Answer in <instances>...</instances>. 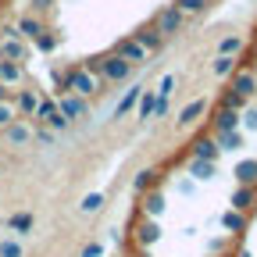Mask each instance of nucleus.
<instances>
[{"instance_id": "nucleus-3", "label": "nucleus", "mask_w": 257, "mask_h": 257, "mask_svg": "<svg viewBox=\"0 0 257 257\" xmlns=\"http://www.w3.org/2000/svg\"><path fill=\"white\" fill-rule=\"evenodd\" d=\"M54 104H57V111H61L64 118H68V121H72V118H82V114L89 111L86 96H79V93H61V96H57Z\"/></svg>"}, {"instance_id": "nucleus-26", "label": "nucleus", "mask_w": 257, "mask_h": 257, "mask_svg": "<svg viewBox=\"0 0 257 257\" xmlns=\"http://www.w3.org/2000/svg\"><path fill=\"white\" fill-rule=\"evenodd\" d=\"M32 43H36V47H40L43 54H50V50H54V47L61 43V32H57V29H43V32H40V36L32 40Z\"/></svg>"}, {"instance_id": "nucleus-1", "label": "nucleus", "mask_w": 257, "mask_h": 257, "mask_svg": "<svg viewBox=\"0 0 257 257\" xmlns=\"http://www.w3.org/2000/svg\"><path fill=\"white\" fill-rule=\"evenodd\" d=\"M133 68H136V64H128L125 57L107 54V57H100V68H96V75H100V82H125L128 75H133Z\"/></svg>"}, {"instance_id": "nucleus-2", "label": "nucleus", "mask_w": 257, "mask_h": 257, "mask_svg": "<svg viewBox=\"0 0 257 257\" xmlns=\"http://www.w3.org/2000/svg\"><path fill=\"white\" fill-rule=\"evenodd\" d=\"M182 18H186V15H182L175 4H168V8H161V11H157V18H154V29H157L161 36L168 40V36H175V32L182 29Z\"/></svg>"}, {"instance_id": "nucleus-9", "label": "nucleus", "mask_w": 257, "mask_h": 257, "mask_svg": "<svg viewBox=\"0 0 257 257\" xmlns=\"http://www.w3.org/2000/svg\"><path fill=\"white\" fill-rule=\"evenodd\" d=\"M232 175H236L239 186H257V157H243V161H236Z\"/></svg>"}, {"instance_id": "nucleus-4", "label": "nucleus", "mask_w": 257, "mask_h": 257, "mask_svg": "<svg viewBox=\"0 0 257 257\" xmlns=\"http://www.w3.org/2000/svg\"><path fill=\"white\" fill-rule=\"evenodd\" d=\"M114 54H118V57H125L128 64H147V57H150V54H147V50L136 43V36H128V40H118Z\"/></svg>"}, {"instance_id": "nucleus-6", "label": "nucleus", "mask_w": 257, "mask_h": 257, "mask_svg": "<svg viewBox=\"0 0 257 257\" xmlns=\"http://www.w3.org/2000/svg\"><path fill=\"white\" fill-rule=\"evenodd\" d=\"M207 107H211L207 96H200V100H189V104L179 111V125H197V121L207 114Z\"/></svg>"}, {"instance_id": "nucleus-5", "label": "nucleus", "mask_w": 257, "mask_h": 257, "mask_svg": "<svg viewBox=\"0 0 257 257\" xmlns=\"http://www.w3.org/2000/svg\"><path fill=\"white\" fill-rule=\"evenodd\" d=\"M229 89H236V93H243L246 100L257 93V75H253V68H236L232 72V86Z\"/></svg>"}, {"instance_id": "nucleus-40", "label": "nucleus", "mask_w": 257, "mask_h": 257, "mask_svg": "<svg viewBox=\"0 0 257 257\" xmlns=\"http://www.w3.org/2000/svg\"><path fill=\"white\" fill-rule=\"evenodd\" d=\"M236 257H253V253H250V250H239V253H236Z\"/></svg>"}, {"instance_id": "nucleus-28", "label": "nucleus", "mask_w": 257, "mask_h": 257, "mask_svg": "<svg viewBox=\"0 0 257 257\" xmlns=\"http://www.w3.org/2000/svg\"><path fill=\"white\" fill-rule=\"evenodd\" d=\"M79 207H82V214H96V211H104V193H86Z\"/></svg>"}, {"instance_id": "nucleus-34", "label": "nucleus", "mask_w": 257, "mask_h": 257, "mask_svg": "<svg viewBox=\"0 0 257 257\" xmlns=\"http://www.w3.org/2000/svg\"><path fill=\"white\" fill-rule=\"evenodd\" d=\"M172 89H175V75H165V79H161V86L154 89L157 96H172Z\"/></svg>"}, {"instance_id": "nucleus-23", "label": "nucleus", "mask_w": 257, "mask_h": 257, "mask_svg": "<svg viewBox=\"0 0 257 257\" xmlns=\"http://www.w3.org/2000/svg\"><path fill=\"white\" fill-rule=\"evenodd\" d=\"M236 68H239V61H236L232 54H218V57H214V75H218V79H229Z\"/></svg>"}, {"instance_id": "nucleus-21", "label": "nucleus", "mask_w": 257, "mask_h": 257, "mask_svg": "<svg viewBox=\"0 0 257 257\" xmlns=\"http://www.w3.org/2000/svg\"><path fill=\"white\" fill-rule=\"evenodd\" d=\"M157 182H161V172H157V168H143V172L133 179V189H136V193H147V189H154Z\"/></svg>"}, {"instance_id": "nucleus-14", "label": "nucleus", "mask_w": 257, "mask_h": 257, "mask_svg": "<svg viewBox=\"0 0 257 257\" xmlns=\"http://www.w3.org/2000/svg\"><path fill=\"white\" fill-rule=\"evenodd\" d=\"M229 204H232V211H250L257 204V186H236Z\"/></svg>"}, {"instance_id": "nucleus-19", "label": "nucleus", "mask_w": 257, "mask_h": 257, "mask_svg": "<svg viewBox=\"0 0 257 257\" xmlns=\"http://www.w3.org/2000/svg\"><path fill=\"white\" fill-rule=\"evenodd\" d=\"M189 175L197 179V182H211V179H214V161H200V157H193V161H189Z\"/></svg>"}, {"instance_id": "nucleus-27", "label": "nucleus", "mask_w": 257, "mask_h": 257, "mask_svg": "<svg viewBox=\"0 0 257 257\" xmlns=\"http://www.w3.org/2000/svg\"><path fill=\"white\" fill-rule=\"evenodd\" d=\"M221 107H229V111H246V96L236 93V89H225V93H221Z\"/></svg>"}, {"instance_id": "nucleus-35", "label": "nucleus", "mask_w": 257, "mask_h": 257, "mask_svg": "<svg viewBox=\"0 0 257 257\" xmlns=\"http://www.w3.org/2000/svg\"><path fill=\"white\" fill-rule=\"evenodd\" d=\"M50 8H54V0H32V15H50Z\"/></svg>"}, {"instance_id": "nucleus-25", "label": "nucleus", "mask_w": 257, "mask_h": 257, "mask_svg": "<svg viewBox=\"0 0 257 257\" xmlns=\"http://www.w3.org/2000/svg\"><path fill=\"white\" fill-rule=\"evenodd\" d=\"M140 93H143V86H128V89H125V96H121V104H118V111H114V114H118V118H125L128 111H133V107H136V100H140Z\"/></svg>"}, {"instance_id": "nucleus-20", "label": "nucleus", "mask_w": 257, "mask_h": 257, "mask_svg": "<svg viewBox=\"0 0 257 257\" xmlns=\"http://www.w3.org/2000/svg\"><path fill=\"white\" fill-rule=\"evenodd\" d=\"M143 214L147 218H161L165 214V197L157 189H147V200H143Z\"/></svg>"}, {"instance_id": "nucleus-18", "label": "nucleus", "mask_w": 257, "mask_h": 257, "mask_svg": "<svg viewBox=\"0 0 257 257\" xmlns=\"http://www.w3.org/2000/svg\"><path fill=\"white\" fill-rule=\"evenodd\" d=\"M218 143H214V136H197L193 140V157H200V161H218Z\"/></svg>"}, {"instance_id": "nucleus-8", "label": "nucleus", "mask_w": 257, "mask_h": 257, "mask_svg": "<svg viewBox=\"0 0 257 257\" xmlns=\"http://www.w3.org/2000/svg\"><path fill=\"white\" fill-rule=\"evenodd\" d=\"M246 225H250V218H246V211H225L221 214V229L229 232V236H239V232H246Z\"/></svg>"}, {"instance_id": "nucleus-7", "label": "nucleus", "mask_w": 257, "mask_h": 257, "mask_svg": "<svg viewBox=\"0 0 257 257\" xmlns=\"http://www.w3.org/2000/svg\"><path fill=\"white\" fill-rule=\"evenodd\" d=\"M29 140H32V125H22V121H8V125H4V143L25 147Z\"/></svg>"}, {"instance_id": "nucleus-31", "label": "nucleus", "mask_w": 257, "mask_h": 257, "mask_svg": "<svg viewBox=\"0 0 257 257\" xmlns=\"http://www.w3.org/2000/svg\"><path fill=\"white\" fill-rule=\"evenodd\" d=\"M239 128H250V133H257V107L239 111Z\"/></svg>"}, {"instance_id": "nucleus-32", "label": "nucleus", "mask_w": 257, "mask_h": 257, "mask_svg": "<svg viewBox=\"0 0 257 257\" xmlns=\"http://www.w3.org/2000/svg\"><path fill=\"white\" fill-rule=\"evenodd\" d=\"M0 257H22V246L15 239H4V243H0Z\"/></svg>"}, {"instance_id": "nucleus-30", "label": "nucleus", "mask_w": 257, "mask_h": 257, "mask_svg": "<svg viewBox=\"0 0 257 257\" xmlns=\"http://www.w3.org/2000/svg\"><path fill=\"white\" fill-rule=\"evenodd\" d=\"M207 4H211V0H175V8H179L182 15H200Z\"/></svg>"}, {"instance_id": "nucleus-22", "label": "nucleus", "mask_w": 257, "mask_h": 257, "mask_svg": "<svg viewBox=\"0 0 257 257\" xmlns=\"http://www.w3.org/2000/svg\"><path fill=\"white\" fill-rule=\"evenodd\" d=\"M32 221H36V218H32L29 211H18V214H11V218H8V229H11V232H18V236H25V232H32Z\"/></svg>"}, {"instance_id": "nucleus-39", "label": "nucleus", "mask_w": 257, "mask_h": 257, "mask_svg": "<svg viewBox=\"0 0 257 257\" xmlns=\"http://www.w3.org/2000/svg\"><path fill=\"white\" fill-rule=\"evenodd\" d=\"M8 96H11V89H8V86H0V100H8Z\"/></svg>"}, {"instance_id": "nucleus-11", "label": "nucleus", "mask_w": 257, "mask_h": 257, "mask_svg": "<svg viewBox=\"0 0 257 257\" xmlns=\"http://www.w3.org/2000/svg\"><path fill=\"white\" fill-rule=\"evenodd\" d=\"M15 29H18V36H22V40H29V43H32V40H36L47 25H43V18H40V15H32V11H29V15L15 25Z\"/></svg>"}, {"instance_id": "nucleus-41", "label": "nucleus", "mask_w": 257, "mask_h": 257, "mask_svg": "<svg viewBox=\"0 0 257 257\" xmlns=\"http://www.w3.org/2000/svg\"><path fill=\"white\" fill-rule=\"evenodd\" d=\"M253 75H257V61H253Z\"/></svg>"}, {"instance_id": "nucleus-24", "label": "nucleus", "mask_w": 257, "mask_h": 257, "mask_svg": "<svg viewBox=\"0 0 257 257\" xmlns=\"http://www.w3.org/2000/svg\"><path fill=\"white\" fill-rule=\"evenodd\" d=\"M214 143H218V150H239L243 147V133L239 128H232V133H214Z\"/></svg>"}, {"instance_id": "nucleus-33", "label": "nucleus", "mask_w": 257, "mask_h": 257, "mask_svg": "<svg viewBox=\"0 0 257 257\" xmlns=\"http://www.w3.org/2000/svg\"><path fill=\"white\" fill-rule=\"evenodd\" d=\"M15 118H18V114H15V107H11L8 100H0V128H4L8 121H15Z\"/></svg>"}, {"instance_id": "nucleus-29", "label": "nucleus", "mask_w": 257, "mask_h": 257, "mask_svg": "<svg viewBox=\"0 0 257 257\" xmlns=\"http://www.w3.org/2000/svg\"><path fill=\"white\" fill-rule=\"evenodd\" d=\"M243 47H246V43H243V36H225V40L218 43V54H232V57H236Z\"/></svg>"}, {"instance_id": "nucleus-16", "label": "nucleus", "mask_w": 257, "mask_h": 257, "mask_svg": "<svg viewBox=\"0 0 257 257\" xmlns=\"http://www.w3.org/2000/svg\"><path fill=\"white\" fill-rule=\"evenodd\" d=\"M0 57H4V61H22L25 57L22 36H0Z\"/></svg>"}, {"instance_id": "nucleus-37", "label": "nucleus", "mask_w": 257, "mask_h": 257, "mask_svg": "<svg viewBox=\"0 0 257 257\" xmlns=\"http://www.w3.org/2000/svg\"><path fill=\"white\" fill-rule=\"evenodd\" d=\"M100 253H104V246H100V243H89V246L82 250V257H100Z\"/></svg>"}, {"instance_id": "nucleus-13", "label": "nucleus", "mask_w": 257, "mask_h": 257, "mask_svg": "<svg viewBox=\"0 0 257 257\" xmlns=\"http://www.w3.org/2000/svg\"><path fill=\"white\" fill-rule=\"evenodd\" d=\"M136 43H140L147 54H154V50H161V47H165V36H161V32H157L154 25H143V29L136 32Z\"/></svg>"}, {"instance_id": "nucleus-17", "label": "nucleus", "mask_w": 257, "mask_h": 257, "mask_svg": "<svg viewBox=\"0 0 257 257\" xmlns=\"http://www.w3.org/2000/svg\"><path fill=\"white\" fill-rule=\"evenodd\" d=\"M214 133H232V128H239V111H229V107H218L214 121H211Z\"/></svg>"}, {"instance_id": "nucleus-15", "label": "nucleus", "mask_w": 257, "mask_h": 257, "mask_svg": "<svg viewBox=\"0 0 257 257\" xmlns=\"http://www.w3.org/2000/svg\"><path fill=\"white\" fill-rule=\"evenodd\" d=\"M157 239H161L157 221H154V218H143V221L136 225V243H140V246H154Z\"/></svg>"}, {"instance_id": "nucleus-12", "label": "nucleus", "mask_w": 257, "mask_h": 257, "mask_svg": "<svg viewBox=\"0 0 257 257\" xmlns=\"http://www.w3.org/2000/svg\"><path fill=\"white\" fill-rule=\"evenodd\" d=\"M36 104H40V96L32 93V89H18L15 93V114H22V118H29V114H36Z\"/></svg>"}, {"instance_id": "nucleus-36", "label": "nucleus", "mask_w": 257, "mask_h": 257, "mask_svg": "<svg viewBox=\"0 0 257 257\" xmlns=\"http://www.w3.org/2000/svg\"><path fill=\"white\" fill-rule=\"evenodd\" d=\"M47 125H50V128H68V125H72V121H68V118H64V114H61V111H54V114H50V118H47Z\"/></svg>"}, {"instance_id": "nucleus-10", "label": "nucleus", "mask_w": 257, "mask_h": 257, "mask_svg": "<svg viewBox=\"0 0 257 257\" xmlns=\"http://www.w3.org/2000/svg\"><path fill=\"white\" fill-rule=\"evenodd\" d=\"M22 79H25L22 61H4L0 57V86H18Z\"/></svg>"}, {"instance_id": "nucleus-38", "label": "nucleus", "mask_w": 257, "mask_h": 257, "mask_svg": "<svg viewBox=\"0 0 257 257\" xmlns=\"http://www.w3.org/2000/svg\"><path fill=\"white\" fill-rule=\"evenodd\" d=\"M36 140H40V143H50V140H54V136H50V133H47V128H36Z\"/></svg>"}]
</instances>
